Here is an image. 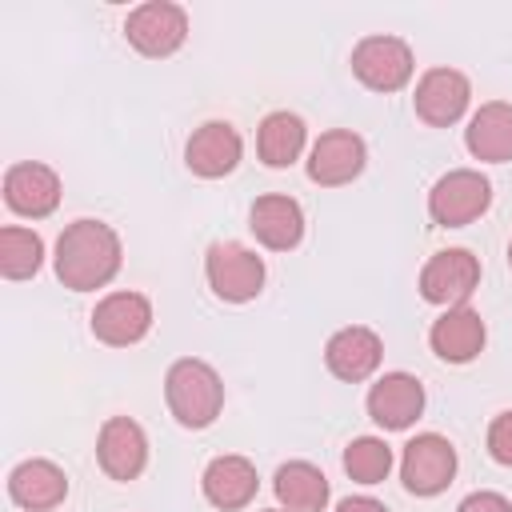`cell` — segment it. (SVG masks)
Returning a JSON list of instances; mask_svg holds the SVG:
<instances>
[{
	"label": "cell",
	"mask_w": 512,
	"mask_h": 512,
	"mask_svg": "<svg viewBox=\"0 0 512 512\" xmlns=\"http://www.w3.org/2000/svg\"><path fill=\"white\" fill-rule=\"evenodd\" d=\"M124 264V248H120V236L112 224L104 220H92V216H80L72 220L60 236H56V256H52V268H56V280L72 292H96V288H108L116 280Z\"/></svg>",
	"instance_id": "obj_1"
},
{
	"label": "cell",
	"mask_w": 512,
	"mask_h": 512,
	"mask_svg": "<svg viewBox=\"0 0 512 512\" xmlns=\"http://www.w3.org/2000/svg\"><path fill=\"white\" fill-rule=\"evenodd\" d=\"M164 400L180 428L200 432V428L216 424V416L224 412V380L208 360L184 356L164 376Z\"/></svg>",
	"instance_id": "obj_2"
},
{
	"label": "cell",
	"mask_w": 512,
	"mask_h": 512,
	"mask_svg": "<svg viewBox=\"0 0 512 512\" xmlns=\"http://www.w3.org/2000/svg\"><path fill=\"white\" fill-rule=\"evenodd\" d=\"M204 276L216 300L224 304H248L264 292V260L244 248L240 240H216L204 252Z\"/></svg>",
	"instance_id": "obj_3"
},
{
	"label": "cell",
	"mask_w": 512,
	"mask_h": 512,
	"mask_svg": "<svg viewBox=\"0 0 512 512\" xmlns=\"http://www.w3.org/2000/svg\"><path fill=\"white\" fill-rule=\"evenodd\" d=\"M492 208V180L476 168H452L428 188V216L436 228H464Z\"/></svg>",
	"instance_id": "obj_4"
},
{
	"label": "cell",
	"mask_w": 512,
	"mask_h": 512,
	"mask_svg": "<svg viewBox=\"0 0 512 512\" xmlns=\"http://www.w3.org/2000/svg\"><path fill=\"white\" fill-rule=\"evenodd\" d=\"M412 72H416V56L400 36L376 32L352 48V76L372 92H384V96L400 92L412 80Z\"/></svg>",
	"instance_id": "obj_5"
},
{
	"label": "cell",
	"mask_w": 512,
	"mask_h": 512,
	"mask_svg": "<svg viewBox=\"0 0 512 512\" xmlns=\"http://www.w3.org/2000/svg\"><path fill=\"white\" fill-rule=\"evenodd\" d=\"M124 36L140 56L164 60V56L180 52L184 40H188V12L180 4H172V0H148V4L128 12Z\"/></svg>",
	"instance_id": "obj_6"
},
{
	"label": "cell",
	"mask_w": 512,
	"mask_h": 512,
	"mask_svg": "<svg viewBox=\"0 0 512 512\" xmlns=\"http://www.w3.org/2000/svg\"><path fill=\"white\" fill-rule=\"evenodd\" d=\"M400 480L412 496H440L456 480V448L440 432H420L400 452Z\"/></svg>",
	"instance_id": "obj_7"
},
{
	"label": "cell",
	"mask_w": 512,
	"mask_h": 512,
	"mask_svg": "<svg viewBox=\"0 0 512 512\" xmlns=\"http://www.w3.org/2000/svg\"><path fill=\"white\" fill-rule=\"evenodd\" d=\"M480 288V260L468 248H444L420 268V296L436 308H460Z\"/></svg>",
	"instance_id": "obj_8"
},
{
	"label": "cell",
	"mask_w": 512,
	"mask_h": 512,
	"mask_svg": "<svg viewBox=\"0 0 512 512\" xmlns=\"http://www.w3.org/2000/svg\"><path fill=\"white\" fill-rule=\"evenodd\" d=\"M88 324L100 344L132 348L152 332V300L144 292H108L104 300H96Z\"/></svg>",
	"instance_id": "obj_9"
},
{
	"label": "cell",
	"mask_w": 512,
	"mask_h": 512,
	"mask_svg": "<svg viewBox=\"0 0 512 512\" xmlns=\"http://www.w3.org/2000/svg\"><path fill=\"white\" fill-rule=\"evenodd\" d=\"M368 164V144L352 128H328L308 148V180L320 188L352 184Z\"/></svg>",
	"instance_id": "obj_10"
},
{
	"label": "cell",
	"mask_w": 512,
	"mask_h": 512,
	"mask_svg": "<svg viewBox=\"0 0 512 512\" xmlns=\"http://www.w3.org/2000/svg\"><path fill=\"white\" fill-rule=\"evenodd\" d=\"M472 104V84L460 68H428L416 80L412 108L428 128H452Z\"/></svg>",
	"instance_id": "obj_11"
},
{
	"label": "cell",
	"mask_w": 512,
	"mask_h": 512,
	"mask_svg": "<svg viewBox=\"0 0 512 512\" xmlns=\"http://www.w3.org/2000/svg\"><path fill=\"white\" fill-rule=\"evenodd\" d=\"M368 416L384 432H404L424 416V384L412 372H384L364 400Z\"/></svg>",
	"instance_id": "obj_12"
},
{
	"label": "cell",
	"mask_w": 512,
	"mask_h": 512,
	"mask_svg": "<svg viewBox=\"0 0 512 512\" xmlns=\"http://www.w3.org/2000/svg\"><path fill=\"white\" fill-rule=\"evenodd\" d=\"M96 464L108 480H136L148 468V436L132 416H108L96 436Z\"/></svg>",
	"instance_id": "obj_13"
},
{
	"label": "cell",
	"mask_w": 512,
	"mask_h": 512,
	"mask_svg": "<svg viewBox=\"0 0 512 512\" xmlns=\"http://www.w3.org/2000/svg\"><path fill=\"white\" fill-rule=\"evenodd\" d=\"M60 176L40 160H20L4 172V204L24 220H44L60 208Z\"/></svg>",
	"instance_id": "obj_14"
},
{
	"label": "cell",
	"mask_w": 512,
	"mask_h": 512,
	"mask_svg": "<svg viewBox=\"0 0 512 512\" xmlns=\"http://www.w3.org/2000/svg\"><path fill=\"white\" fill-rule=\"evenodd\" d=\"M240 156H244V140L228 120H204L200 128H192L184 144V164L200 180H220L236 172Z\"/></svg>",
	"instance_id": "obj_15"
},
{
	"label": "cell",
	"mask_w": 512,
	"mask_h": 512,
	"mask_svg": "<svg viewBox=\"0 0 512 512\" xmlns=\"http://www.w3.org/2000/svg\"><path fill=\"white\" fill-rule=\"evenodd\" d=\"M380 360H384V340L368 324H348L332 332L324 344V364L344 384H364L380 368Z\"/></svg>",
	"instance_id": "obj_16"
},
{
	"label": "cell",
	"mask_w": 512,
	"mask_h": 512,
	"mask_svg": "<svg viewBox=\"0 0 512 512\" xmlns=\"http://www.w3.org/2000/svg\"><path fill=\"white\" fill-rule=\"evenodd\" d=\"M248 228L268 252H292L304 240V208L284 192L256 196L248 208Z\"/></svg>",
	"instance_id": "obj_17"
},
{
	"label": "cell",
	"mask_w": 512,
	"mask_h": 512,
	"mask_svg": "<svg viewBox=\"0 0 512 512\" xmlns=\"http://www.w3.org/2000/svg\"><path fill=\"white\" fill-rule=\"evenodd\" d=\"M484 340H488V328H484L480 312L468 304L444 308L428 328V344L444 364H472L484 352Z\"/></svg>",
	"instance_id": "obj_18"
},
{
	"label": "cell",
	"mask_w": 512,
	"mask_h": 512,
	"mask_svg": "<svg viewBox=\"0 0 512 512\" xmlns=\"http://www.w3.org/2000/svg\"><path fill=\"white\" fill-rule=\"evenodd\" d=\"M8 496L24 512H52L68 496V476H64L60 464H52L44 456H32V460H20L8 472Z\"/></svg>",
	"instance_id": "obj_19"
},
{
	"label": "cell",
	"mask_w": 512,
	"mask_h": 512,
	"mask_svg": "<svg viewBox=\"0 0 512 512\" xmlns=\"http://www.w3.org/2000/svg\"><path fill=\"white\" fill-rule=\"evenodd\" d=\"M200 488H204V500L220 512H236V508H248L256 500V488H260V476H256V464L248 456H216L208 460L204 476H200Z\"/></svg>",
	"instance_id": "obj_20"
},
{
	"label": "cell",
	"mask_w": 512,
	"mask_h": 512,
	"mask_svg": "<svg viewBox=\"0 0 512 512\" xmlns=\"http://www.w3.org/2000/svg\"><path fill=\"white\" fill-rule=\"evenodd\" d=\"M464 148L484 164H508L512 160V104L488 100L468 116Z\"/></svg>",
	"instance_id": "obj_21"
},
{
	"label": "cell",
	"mask_w": 512,
	"mask_h": 512,
	"mask_svg": "<svg viewBox=\"0 0 512 512\" xmlns=\"http://www.w3.org/2000/svg\"><path fill=\"white\" fill-rule=\"evenodd\" d=\"M272 492H276V504L284 512H324L328 508V476L308 464V460H288L276 468L272 476Z\"/></svg>",
	"instance_id": "obj_22"
},
{
	"label": "cell",
	"mask_w": 512,
	"mask_h": 512,
	"mask_svg": "<svg viewBox=\"0 0 512 512\" xmlns=\"http://www.w3.org/2000/svg\"><path fill=\"white\" fill-rule=\"evenodd\" d=\"M304 144H308V128H304V120L296 112H284V108L280 112H268L260 120V128H256V152H260V160L268 168L296 164L300 152H304Z\"/></svg>",
	"instance_id": "obj_23"
},
{
	"label": "cell",
	"mask_w": 512,
	"mask_h": 512,
	"mask_svg": "<svg viewBox=\"0 0 512 512\" xmlns=\"http://www.w3.org/2000/svg\"><path fill=\"white\" fill-rule=\"evenodd\" d=\"M44 264V240L32 228L8 224L0 228V272L4 280H32Z\"/></svg>",
	"instance_id": "obj_24"
},
{
	"label": "cell",
	"mask_w": 512,
	"mask_h": 512,
	"mask_svg": "<svg viewBox=\"0 0 512 512\" xmlns=\"http://www.w3.org/2000/svg\"><path fill=\"white\" fill-rule=\"evenodd\" d=\"M392 464H396V456H392V448H388L380 436H356V440L344 448V472H348L356 484H364V488L384 484L388 472H392Z\"/></svg>",
	"instance_id": "obj_25"
},
{
	"label": "cell",
	"mask_w": 512,
	"mask_h": 512,
	"mask_svg": "<svg viewBox=\"0 0 512 512\" xmlns=\"http://www.w3.org/2000/svg\"><path fill=\"white\" fill-rule=\"evenodd\" d=\"M488 456L496 464L512 468V408L492 416V424H488Z\"/></svg>",
	"instance_id": "obj_26"
},
{
	"label": "cell",
	"mask_w": 512,
	"mask_h": 512,
	"mask_svg": "<svg viewBox=\"0 0 512 512\" xmlns=\"http://www.w3.org/2000/svg\"><path fill=\"white\" fill-rule=\"evenodd\" d=\"M456 512H512V500L500 496V492L480 488V492H468V496L456 504Z\"/></svg>",
	"instance_id": "obj_27"
},
{
	"label": "cell",
	"mask_w": 512,
	"mask_h": 512,
	"mask_svg": "<svg viewBox=\"0 0 512 512\" xmlns=\"http://www.w3.org/2000/svg\"><path fill=\"white\" fill-rule=\"evenodd\" d=\"M336 512H388L376 496H344L340 504H336Z\"/></svg>",
	"instance_id": "obj_28"
},
{
	"label": "cell",
	"mask_w": 512,
	"mask_h": 512,
	"mask_svg": "<svg viewBox=\"0 0 512 512\" xmlns=\"http://www.w3.org/2000/svg\"><path fill=\"white\" fill-rule=\"evenodd\" d=\"M508 268H512V240H508Z\"/></svg>",
	"instance_id": "obj_29"
},
{
	"label": "cell",
	"mask_w": 512,
	"mask_h": 512,
	"mask_svg": "<svg viewBox=\"0 0 512 512\" xmlns=\"http://www.w3.org/2000/svg\"><path fill=\"white\" fill-rule=\"evenodd\" d=\"M264 512H284V508H264Z\"/></svg>",
	"instance_id": "obj_30"
}]
</instances>
